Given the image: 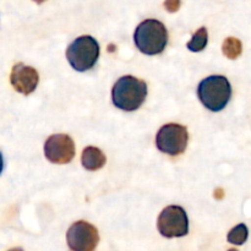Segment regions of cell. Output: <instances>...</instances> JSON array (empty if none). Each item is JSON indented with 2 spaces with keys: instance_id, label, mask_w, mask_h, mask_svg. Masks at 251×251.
<instances>
[{
  "instance_id": "cell-8",
  "label": "cell",
  "mask_w": 251,
  "mask_h": 251,
  "mask_svg": "<svg viewBox=\"0 0 251 251\" xmlns=\"http://www.w3.org/2000/svg\"><path fill=\"white\" fill-rule=\"evenodd\" d=\"M44 154L51 163H70L75 156V144L66 134L51 135L44 144Z\"/></svg>"
},
{
  "instance_id": "cell-18",
  "label": "cell",
  "mask_w": 251,
  "mask_h": 251,
  "mask_svg": "<svg viewBox=\"0 0 251 251\" xmlns=\"http://www.w3.org/2000/svg\"><path fill=\"white\" fill-rule=\"evenodd\" d=\"M228 251H238V250H234V249H230V250H228Z\"/></svg>"
},
{
  "instance_id": "cell-3",
  "label": "cell",
  "mask_w": 251,
  "mask_h": 251,
  "mask_svg": "<svg viewBox=\"0 0 251 251\" xmlns=\"http://www.w3.org/2000/svg\"><path fill=\"white\" fill-rule=\"evenodd\" d=\"M198 96L203 107L212 112H220L229 103L232 97V86L226 76H208L199 85Z\"/></svg>"
},
{
  "instance_id": "cell-13",
  "label": "cell",
  "mask_w": 251,
  "mask_h": 251,
  "mask_svg": "<svg viewBox=\"0 0 251 251\" xmlns=\"http://www.w3.org/2000/svg\"><path fill=\"white\" fill-rule=\"evenodd\" d=\"M248 227L244 225V223H240L237 227L233 228L229 233H228L227 240L230 243V244L234 245H243L248 239Z\"/></svg>"
},
{
  "instance_id": "cell-6",
  "label": "cell",
  "mask_w": 251,
  "mask_h": 251,
  "mask_svg": "<svg viewBox=\"0 0 251 251\" xmlns=\"http://www.w3.org/2000/svg\"><path fill=\"white\" fill-rule=\"evenodd\" d=\"M158 232L166 238H180L189 233V220L185 210L172 205L164 208L157 221Z\"/></svg>"
},
{
  "instance_id": "cell-11",
  "label": "cell",
  "mask_w": 251,
  "mask_h": 251,
  "mask_svg": "<svg viewBox=\"0 0 251 251\" xmlns=\"http://www.w3.org/2000/svg\"><path fill=\"white\" fill-rule=\"evenodd\" d=\"M207 42H208L207 29H206V27H201V28H199L198 31L195 32L193 38L186 43V47H188L189 50L198 53V51L203 50V49L206 48Z\"/></svg>"
},
{
  "instance_id": "cell-1",
  "label": "cell",
  "mask_w": 251,
  "mask_h": 251,
  "mask_svg": "<svg viewBox=\"0 0 251 251\" xmlns=\"http://www.w3.org/2000/svg\"><path fill=\"white\" fill-rule=\"evenodd\" d=\"M147 97V85L131 75L120 77L112 90V100L114 105L125 112L139 109Z\"/></svg>"
},
{
  "instance_id": "cell-17",
  "label": "cell",
  "mask_w": 251,
  "mask_h": 251,
  "mask_svg": "<svg viewBox=\"0 0 251 251\" xmlns=\"http://www.w3.org/2000/svg\"><path fill=\"white\" fill-rule=\"evenodd\" d=\"M9 251H24V250L20 249V248H15V249H11V250H9Z\"/></svg>"
},
{
  "instance_id": "cell-15",
  "label": "cell",
  "mask_w": 251,
  "mask_h": 251,
  "mask_svg": "<svg viewBox=\"0 0 251 251\" xmlns=\"http://www.w3.org/2000/svg\"><path fill=\"white\" fill-rule=\"evenodd\" d=\"M2 169H4V159H2V154L0 152V174H1Z\"/></svg>"
},
{
  "instance_id": "cell-9",
  "label": "cell",
  "mask_w": 251,
  "mask_h": 251,
  "mask_svg": "<svg viewBox=\"0 0 251 251\" xmlns=\"http://www.w3.org/2000/svg\"><path fill=\"white\" fill-rule=\"evenodd\" d=\"M39 76L36 69L32 66H27L25 64L19 63L12 68L11 75H10V82L15 91L28 96L36 90L38 85Z\"/></svg>"
},
{
  "instance_id": "cell-14",
  "label": "cell",
  "mask_w": 251,
  "mask_h": 251,
  "mask_svg": "<svg viewBox=\"0 0 251 251\" xmlns=\"http://www.w3.org/2000/svg\"><path fill=\"white\" fill-rule=\"evenodd\" d=\"M181 1L180 0H164V7L168 12H176L180 9Z\"/></svg>"
},
{
  "instance_id": "cell-2",
  "label": "cell",
  "mask_w": 251,
  "mask_h": 251,
  "mask_svg": "<svg viewBox=\"0 0 251 251\" xmlns=\"http://www.w3.org/2000/svg\"><path fill=\"white\" fill-rule=\"evenodd\" d=\"M134 42L141 53L146 55H157L167 47L168 31L158 20H145L135 29Z\"/></svg>"
},
{
  "instance_id": "cell-7",
  "label": "cell",
  "mask_w": 251,
  "mask_h": 251,
  "mask_svg": "<svg viewBox=\"0 0 251 251\" xmlns=\"http://www.w3.org/2000/svg\"><path fill=\"white\" fill-rule=\"evenodd\" d=\"M66 240L71 251H95L100 243V234L91 223L77 221L69 228Z\"/></svg>"
},
{
  "instance_id": "cell-16",
  "label": "cell",
  "mask_w": 251,
  "mask_h": 251,
  "mask_svg": "<svg viewBox=\"0 0 251 251\" xmlns=\"http://www.w3.org/2000/svg\"><path fill=\"white\" fill-rule=\"evenodd\" d=\"M34 2H36V4H43L44 1H46V0H33Z\"/></svg>"
},
{
  "instance_id": "cell-4",
  "label": "cell",
  "mask_w": 251,
  "mask_h": 251,
  "mask_svg": "<svg viewBox=\"0 0 251 251\" xmlns=\"http://www.w3.org/2000/svg\"><path fill=\"white\" fill-rule=\"evenodd\" d=\"M66 58L76 71L90 70L100 58V44L91 36L78 37L68 47Z\"/></svg>"
},
{
  "instance_id": "cell-12",
  "label": "cell",
  "mask_w": 251,
  "mask_h": 251,
  "mask_svg": "<svg viewBox=\"0 0 251 251\" xmlns=\"http://www.w3.org/2000/svg\"><path fill=\"white\" fill-rule=\"evenodd\" d=\"M242 42L238 38H235V37H228V38H226V41L223 42L222 51L228 59H233V60L237 59L238 56L242 54Z\"/></svg>"
},
{
  "instance_id": "cell-10",
  "label": "cell",
  "mask_w": 251,
  "mask_h": 251,
  "mask_svg": "<svg viewBox=\"0 0 251 251\" xmlns=\"http://www.w3.org/2000/svg\"><path fill=\"white\" fill-rule=\"evenodd\" d=\"M105 156L100 149L95 146L86 147L82 151V156H81V163H82L83 168L87 171H98L102 168L105 164Z\"/></svg>"
},
{
  "instance_id": "cell-5",
  "label": "cell",
  "mask_w": 251,
  "mask_h": 251,
  "mask_svg": "<svg viewBox=\"0 0 251 251\" xmlns=\"http://www.w3.org/2000/svg\"><path fill=\"white\" fill-rule=\"evenodd\" d=\"M188 129L180 124H167L159 129L156 136V146L163 153L178 156L185 152L188 147Z\"/></svg>"
}]
</instances>
